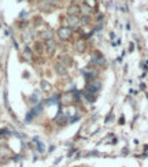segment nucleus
I'll return each instance as SVG.
<instances>
[{
  "label": "nucleus",
  "instance_id": "obj_1",
  "mask_svg": "<svg viewBox=\"0 0 148 167\" xmlns=\"http://www.w3.org/2000/svg\"><path fill=\"white\" fill-rule=\"evenodd\" d=\"M66 26L70 27L73 32H76V30H78L81 27V18L80 17L67 15V18H66Z\"/></svg>",
  "mask_w": 148,
  "mask_h": 167
},
{
  "label": "nucleus",
  "instance_id": "obj_2",
  "mask_svg": "<svg viewBox=\"0 0 148 167\" xmlns=\"http://www.w3.org/2000/svg\"><path fill=\"white\" fill-rule=\"evenodd\" d=\"M76 102V96H74V90H67L60 96V104L62 106H70Z\"/></svg>",
  "mask_w": 148,
  "mask_h": 167
},
{
  "label": "nucleus",
  "instance_id": "obj_3",
  "mask_svg": "<svg viewBox=\"0 0 148 167\" xmlns=\"http://www.w3.org/2000/svg\"><path fill=\"white\" fill-rule=\"evenodd\" d=\"M58 37H59L62 41H69L71 39V34H73V30L67 26H62L58 29Z\"/></svg>",
  "mask_w": 148,
  "mask_h": 167
},
{
  "label": "nucleus",
  "instance_id": "obj_4",
  "mask_svg": "<svg viewBox=\"0 0 148 167\" xmlns=\"http://www.w3.org/2000/svg\"><path fill=\"white\" fill-rule=\"evenodd\" d=\"M101 88V84L99 82V81L93 80L92 82L86 84V87H85V92H89V93H93V95H96V93L100 90Z\"/></svg>",
  "mask_w": 148,
  "mask_h": 167
},
{
  "label": "nucleus",
  "instance_id": "obj_5",
  "mask_svg": "<svg viewBox=\"0 0 148 167\" xmlns=\"http://www.w3.org/2000/svg\"><path fill=\"white\" fill-rule=\"evenodd\" d=\"M39 37H40L41 40H44V41L52 40V39H53V30L50 29V27H45V29H43L41 32L39 33Z\"/></svg>",
  "mask_w": 148,
  "mask_h": 167
},
{
  "label": "nucleus",
  "instance_id": "obj_6",
  "mask_svg": "<svg viewBox=\"0 0 148 167\" xmlns=\"http://www.w3.org/2000/svg\"><path fill=\"white\" fill-rule=\"evenodd\" d=\"M56 43L52 40H48V41H45V51H47V55L48 56H52L53 54H55V51H56Z\"/></svg>",
  "mask_w": 148,
  "mask_h": 167
},
{
  "label": "nucleus",
  "instance_id": "obj_7",
  "mask_svg": "<svg viewBox=\"0 0 148 167\" xmlns=\"http://www.w3.org/2000/svg\"><path fill=\"white\" fill-rule=\"evenodd\" d=\"M39 8L43 12H50L53 10V4H52V0H41L39 4Z\"/></svg>",
  "mask_w": 148,
  "mask_h": 167
},
{
  "label": "nucleus",
  "instance_id": "obj_8",
  "mask_svg": "<svg viewBox=\"0 0 148 167\" xmlns=\"http://www.w3.org/2000/svg\"><path fill=\"white\" fill-rule=\"evenodd\" d=\"M40 102H41V92L40 90H34L29 97V103L32 106H37L40 104Z\"/></svg>",
  "mask_w": 148,
  "mask_h": 167
},
{
  "label": "nucleus",
  "instance_id": "obj_9",
  "mask_svg": "<svg viewBox=\"0 0 148 167\" xmlns=\"http://www.w3.org/2000/svg\"><path fill=\"white\" fill-rule=\"evenodd\" d=\"M81 14V7L78 4H70L67 8V15H73V17H80Z\"/></svg>",
  "mask_w": 148,
  "mask_h": 167
},
{
  "label": "nucleus",
  "instance_id": "obj_10",
  "mask_svg": "<svg viewBox=\"0 0 148 167\" xmlns=\"http://www.w3.org/2000/svg\"><path fill=\"white\" fill-rule=\"evenodd\" d=\"M92 62L95 63L96 66H104L106 65V59L103 58V55L100 52H95L93 56H92Z\"/></svg>",
  "mask_w": 148,
  "mask_h": 167
},
{
  "label": "nucleus",
  "instance_id": "obj_11",
  "mask_svg": "<svg viewBox=\"0 0 148 167\" xmlns=\"http://www.w3.org/2000/svg\"><path fill=\"white\" fill-rule=\"evenodd\" d=\"M74 48H76V51L77 52H80V54H84L85 52V49H86V44H85V41H84L82 39H80L76 44H74Z\"/></svg>",
  "mask_w": 148,
  "mask_h": 167
},
{
  "label": "nucleus",
  "instance_id": "obj_12",
  "mask_svg": "<svg viewBox=\"0 0 148 167\" xmlns=\"http://www.w3.org/2000/svg\"><path fill=\"white\" fill-rule=\"evenodd\" d=\"M55 71H56L58 75H66L67 74V67H66L65 65H62L60 62H58L56 65H55Z\"/></svg>",
  "mask_w": 148,
  "mask_h": 167
},
{
  "label": "nucleus",
  "instance_id": "obj_13",
  "mask_svg": "<svg viewBox=\"0 0 148 167\" xmlns=\"http://www.w3.org/2000/svg\"><path fill=\"white\" fill-rule=\"evenodd\" d=\"M59 62L62 63V65H65L66 67L73 65V60H71V58L69 56V55H62V56H60V59H59Z\"/></svg>",
  "mask_w": 148,
  "mask_h": 167
},
{
  "label": "nucleus",
  "instance_id": "obj_14",
  "mask_svg": "<svg viewBox=\"0 0 148 167\" xmlns=\"http://www.w3.org/2000/svg\"><path fill=\"white\" fill-rule=\"evenodd\" d=\"M58 102L60 103V96L56 93V95H53L52 97L47 99V100H45V104H47V106H48V104H56Z\"/></svg>",
  "mask_w": 148,
  "mask_h": 167
},
{
  "label": "nucleus",
  "instance_id": "obj_15",
  "mask_svg": "<svg viewBox=\"0 0 148 167\" xmlns=\"http://www.w3.org/2000/svg\"><path fill=\"white\" fill-rule=\"evenodd\" d=\"M81 7V14H84V15H91L92 14V7L91 6H88L86 3H82V6H80Z\"/></svg>",
  "mask_w": 148,
  "mask_h": 167
},
{
  "label": "nucleus",
  "instance_id": "obj_16",
  "mask_svg": "<svg viewBox=\"0 0 148 167\" xmlns=\"http://www.w3.org/2000/svg\"><path fill=\"white\" fill-rule=\"evenodd\" d=\"M43 110H44V106L40 103V104H37V106H34V107L32 108V111H33V114H34V116H39L40 114L43 112Z\"/></svg>",
  "mask_w": 148,
  "mask_h": 167
},
{
  "label": "nucleus",
  "instance_id": "obj_17",
  "mask_svg": "<svg viewBox=\"0 0 148 167\" xmlns=\"http://www.w3.org/2000/svg\"><path fill=\"white\" fill-rule=\"evenodd\" d=\"M84 97H85V100H88L89 103H95V100H96V95L85 92V90H84Z\"/></svg>",
  "mask_w": 148,
  "mask_h": 167
},
{
  "label": "nucleus",
  "instance_id": "obj_18",
  "mask_svg": "<svg viewBox=\"0 0 148 167\" xmlns=\"http://www.w3.org/2000/svg\"><path fill=\"white\" fill-rule=\"evenodd\" d=\"M91 15H82L81 17V26H88L91 24Z\"/></svg>",
  "mask_w": 148,
  "mask_h": 167
},
{
  "label": "nucleus",
  "instance_id": "obj_19",
  "mask_svg": "<svg viewBox=\"0 0 148 167\" xmlns=\"http://www.w3.org/2000/svg\"><path fill=\"white\" fill-rule=\"evenodd\" d=\"M24 56L26 58L27 60H32V59H33V52L30 51V48H29V47H26V48H25V51H24Z\"/></svg>",
  "mask_w": 148,
  "mask_h": 167
},
{
  "label": "nucleus",
  "instance_id": "obj_20",
  "mask_svg": "<svg viewBox=\"0 0 148 167\" xmlns=\"http://www.w3.org/2000/svg\"><path fill=\"white\" fill-rule=\"evenodd\" d=\"M41 89L44 90V92H50V90L52 89V87H51V84H48L47 81H41Z\"/></svg>",
  "mask_w": 148,
  "mask_h": 167
},
{
  "label": "nucleus",
  "instance_id": "obj_21",
  "mask_svg": "<svg viewBox=\"0 0 148 167\" xmlns=\"http://www.w3.org/2000/svg\"><path fill=\"white\" fill-rule=\"evenodd\" d=\"M33 118H34V114H33V111H32V110H30V111H27L26 118H25V122H26V123L32 122V121H33Z\"/></svg>",
  "mask_w": 148,
  "mask_h": 167
},
{
  "label": "nucleus",
  "instance_id": "obj_22",
  "mask_svg": "<svg viewBox=\"0 0 148 167\" xmlns=\"http://www.w3.org/2000/svg\"><path fill=\"white\" fill-rule=\"evenodd\" d=\"M36 148H37V151H39V152H44V151H45L44 144L40 143V141H37V147H36Z\"/></svg>",
  "mask_w": 148,
  "mask_h": 167
},
{
  "label": "nucleus",
  "instance_id": "obj_23",
  "mask_svg": "<svg viewBox=\"0 0 148 167\" xmlns=\"http://www.w3.org/2000/svg\"><path fill=\"white\" fill-rule=\"evenodd\" d=\"M36 49H37L39 52H41L43 49H44V45H43V43H40V41L36 43Z\"/></svg>",
  "mask_w": 148,
  "mask_h": 167
},
{
  "label": "nucleus",
  "instance_id": "obj_24",
  "mask_svg": "<svg viewBox=\"0 0 148 167\" xmlns=\"http://www.w3.org/2000/svg\"><path fill=\"white\" fill-rule=\"evenodd\" d=\"M6 134H10V131L7 129H2L0 130V136H6Z\"/></svg>",
  "mask_w": 148,
  "mask_h": 167
},
{
  "label": "nucleus",
  "instance_id": "obj_25",
  "mask_svg": "<svg viewBox=\"0 0 148 167\" xmlns=\"http://www.w3.org/2000/svg\"><path fill=\"white\" fill-rule=\"evenodd\" d=\"M76 151H77L76 148H74V149H70V151H69V153H67V156H69V158H71V155H73V153L76 152Z\"/></svg>",
  "mask_w": 148,
  "mask_h": 167
},
{
  "label": "nucleus",
  "instance_id": "obj_26",
  "mask_svg": "<svg viewBox=\"0 0 148 167\" xmlns=\"http://www.w3.org/2000/svg\"><path fill=\"white\" fill-rule=\"evenodd\" d=\"M111 119H113V114H110V115H108V116H107V118H106V123H108V122H110V121H111Z\"/></svg>",
  "mask_w": 148,
  "mask_h": 167
},
{
  "label": "nucleus",
  "instance_id": "obj_27",
  "mask_svg": "<svg viewBox=\"0 0 148 167\" xmlns=\"http://www.w3.org/2000/svg\"><path fill=\"white\" fill-rule=\"evenodd\" d=\"M19 18H26V11H22L21 15H19Z\"/></svg>",
  "mask_w": 148,
  "mask_h": 167
},
{
  "label": "nucleus",
  "instance_id": "obj_28",
  "mask_svg": "<svg viewBox=\"0 0 148 167\" xmlns=\"http://www.w3.org/2000/svg\"><path fill=\"white\" fill-rule=\"evenodd\" d=\"M103 18H104V17H103L101 14H100V15H98V21H99V22H100V21H103Z\"/></svg>",
  "mask_w": 148,
  "mask_h": 167
},
{
  "label": "nucleus",
  "instance_id": "obj_29",
  "mask_svg": "<svg viewBox=\"0 0 148 167\" xmlns=\"http://www.w3.org/2000/svg\"><path fill=\"white\" fill-rule=\"evenodd\" d=\"M124 122H125V118H124V116H121V119H119V125H124Z\"/></svg>",
  "mask_w": 148,
  "mask_h": 167
},
{
  "label": "nucleus",
  "instance_id": "obj_30",
  "mask_svg": "<svg viewBox=\"0 0 148 167\" xmlns=\"http://www.w3.org/2000/svg\"><path fill=\"white\" fill-rule=\"evenodd\" d=\"M52 151H55V145H51L50 147V152H52Z\"/></svg>",
  "mask_w": 148,
  "mask_h": 167
},
{
  "label": "nucleus",
  "instance_id": "obj_31",
  "mask_svg": "<svg viewBox=\"0 0 148 167\" xmlns=\"http://www.w3.org/2000/svg\"><path fill=\"white\" fill-rule=\"evenodd\" d=\"M80 0H71V4H77Z\"/></svg>",
  "mask_w": 148,
  "mask_h": 167
}]
</instances>
